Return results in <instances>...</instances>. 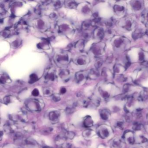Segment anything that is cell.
I'll return each mask as SVG.
<instances>
[{
    "instance_id": "1",
    "label": "cell",
    "mask_w": 148,
    "mask_h": 148,
    "mask_svg": "<svg viewBox=\"0 0 148 148\" xmlns=\"http://www.w3.org/2000/svg\"><path fill=\"white\" fill-rule=\"evenodd\" d=\"M25 105L28 110L33 112L41 111L44 106L43 101L37 99H31L28 100L26 102Z\"/></svg>"
},
{
    "instance_id": "2",
    "label": "cell",
    "mask_w": 148,
    "mask_h": 148,
    "mask_svg": "<svg viewBox=\"0 0 148 148\" xmlns=\"http://www.w3.org/2000/svg\"><path fill=\"white\" fill-rule=\"evenodd\" d=\"M99 136L103 139H106L110 136L111 130L106 125H101L97 129Z\"/></svg>"
},
{
    "instance_id": "3",
    "label": "cell",
    "mask_w": 148,
    "mask_h": 148,
    "mask_svg": "<svg viewBox=\"0 0 148 148\" xmlns=\"http://www.w3.org/2000/svg\"><path fill=\"white\" fill-rule=\"evenodd\" d=\"M11 118L13 121L15 122H21V123H26L27 121V115L25 112H18L17 114H14L12 116H11Z\"/></svg>"
},
{
    "instance_id": "4",
    "label": "cell",
    "mask_w": 148,
    "mask_h": 148,
    "mask_svg": "<svg viewBox=\"0 0 148 148\" xmlns=\"http://www.w3.org/2000/svg\"><path fill=\"white\" fill-rule=\"evenodd\" d=\"M24 148H38V145L35 141L32 139H24L23 142L22 143Z\"/></svg>"
},
{
    "instance_id": "5",
    "label": "cell",
    "mask_w": 148,
    "mask_h": 148,
    "mask_svg": "<svg viewBox=\"0 0 148 148\" xmlns=\"http://www.w3.org/2000/svg\"><path fill=\"white\" fill-rule=\"evenodd\" d=\"M60 112L58 111H53L50 112L49 118L50 120L53 123H56L59 119Z\"/></svg>"
},
{
    "instance_id": "6",
    "label": "cell",
    "mask_w": 148,
    "mask_h": 148,
    "mask_svg": "<svg viewBox=\"0 0 148 148\" xmlns=\"http://www.w3.org/2000/svg\"><path fill=\"white\" fill-rule=\"evenodd\" d=\"M94 121L90 116H87L83 120V125L86 127H90L93 126Z\"/></svg>"
},
{
    "instance_id": "7",
    "label": "cell",
    "mask_w": 148,
    "mask_h": 148,
    "mask_svg": "<svg viewBox=\"0 0 148 148\" xmlns=\"http://www.w3.org/2000/svg\"><path fill=\"white\" fill-rule=\"evenodd\" d=\"M125 138L126 142L130 144H133L134 143V136L132 132H128L126 133Z\"/></svg>"
},
{
    "instance_id": "8",
    "label": "cell",
    "mask_w": 148,
    "mask_h": 148,
    "mask_svg": "<svg viewBox=\"0 0 148 148\" xmlns=\"http://www.w3.org/2000/svg\"><path fill=\"white\" fill-rule=\"evenodd\" d=\"M56 58V60L58 61L59 63H64L67 62L68 59V57L67 55H64V53L60 54L59 55L57 56Z\"/></svg>"
},
{
    "instance_id": "9",
    "label": "cell",
    "mask_w": 148,
    "mask_h": 148,
    "mask_svg": "<svg viewBox=\"0 0 148 148\" xmlns=\"http://www.w3.org/2000/svg\"><path fill=\"white\" fill-rule=\"evenodd\" d=\"M14 128H15V127L13 126V125L10 123L5 124V126H4V129H5V131L8 133H14Z\"/></svg>"
},
{
    "instance_id": "10",
    "label": "cell",
    "mask_w": 148,
    "mask_h": 148,
    "mask_svg": "<svg viewBox=\"0 0 148 148\" xmlns=\"http://www.w3.org/2000/svg\"><path fill=\"white\" fill-rule=\"evenodd\" d=\"M66 139H67V138L65 137V136L60 135L56 138V143L58 145H63L66 141Z\"/></svg>"
},
{
    "instance_id": "11",
    "label": "cell",
    "mask_w": 148,
    "mask_h": 148,
    "mask_svg": "<svg viewBox=\"0 0 148 148\" xmlns=\"http://www.w3.org/2000/svg\"><path fill=\"white\" fill-rule=\"evenodd\" d=\"M100 115L102 118L104 120H107L109 118V113L107 110H106V109H103L101 110L100 112Z\"/></svg>"
},
{
    "instance_id": "12",
    "label": "cell",
    "mask_w": 148,
    "mask_h": 148,
    "mask_svg": "<svg viewBox=\"0 0 148 148\" xmlns=\"http://www.w3.org/2000/svg\"><path fill=\"white\" fill-rule=\"evenodd\" d=\"M43 93L44 96L48 97L51 96L53 94V91L50 88L46 87L43 90Z\"/></svg>"
},
{
    "instance_id": "13",
    "label": "cell",
    "mask_w": 148,
    "mask_h": 148,
    "mask_svg": "<svg viewBox=\"0 0 148 148\" xmlns=\"http://www.w3.org/2000/svg\"><path fill=\"white\" fill-rule=\"evenodd\" d=\"M93 133L94 132L92 131V130H90V129H87V130H86L83 132V135L84 137H86V138H89V137H91L93 135Z\"/></svg>"
},
{
    "instance_id": "14",
    "label": "cell",
    "mask_w": 148,
    "mask_h": 148,
    "mask_svg": "<svg viewBox=\"0 0 148 148\" xmlns=\"http://www.w3.org/2000/svg\"><path fill=\"white\" fill-rule=\"evenodd\" d=\"M75 133L72 131L67 132L65 134V137H66V138L70 139H73L75 137Z\"/></svg>"
},
{
    "instance_id": "15",
    "label": "cell",
    "mask_w": 148,
    "mask_h": 148,
    "mask_svg": "<svg viewBox=\"0 0 148 148\" xmlns=\"http://www.w3.org/2000/svg\"><path fill=\"white\" fill-rule=\"evenodd\" d=\"M67 6L69 8H74L77 6L76 3L73 1H67Z\"/></svg>"
},
{
    "instance_id": "16",
    "label": "cell",
    "mask_w": 148,
    "mask_h": 148,
    "mask_svg": "<svg viewBox=\"0 0 148 148\" xmlns=\"http://www.w3.org/2000/svg\"><path fill=\"white\" fill-rule=\"evenodd\" d=\"M121 144V142L120 140L115 139L114 140L112 143V146L114 147L115 148H118V147L120 146Z\"/></svg>"
},
{
    "instance_id": "17",
    "label": "cell",
    "mask_w": 148,
    "mask_h": 148,
    "mask_svg": "<svg viewBox=\"0 0 148 148\" xmlns=\"http://www.w3.org/2000/svg\"><path fill=\"white\" fill-rule=\"evenodd\" d=\"M38 78L37 76L35 74H32L30 76V80L31 83H34L38 80Z\"/></svg>"
},
{
    "instance_id": "18",
    "label": "cell",
    "mask_w": 148,
    "mask_h": 148,
    "mask_svg": "<svg viewBox=\"0 0 148 148\" xmlns=\"http://www.w3.org/2000/svg\"><path fill=\"white\" fill-rule=\"evenodd\" d=\"M76 79L78 81H81L84 79V75H83L82 73H78L76 75Z\"/></svg>"
},
{
    "instance_id": "19",
    "label": "cell",
    "mask_w": 148,
    "mask_h": 148,
    "mask_svg": "<svg viewBox=\"0 0 148 148\" xmlns=\"http://www.w3.org/2000/svg\"><path fill=\"white\" fill-rule=\"evenodd\" d=\"M53 100L55 102H57L61 100V97H60L59 95H55L53 97Z\"/></svg>"
},
{
    "instance_id": "20",
    "label": "cell",
    "mask_w": 148,
    "mask_h": 148,
    "mask_svg": "<svg viewBox=\"0 0 148 148\" xmlns=\"http://www.w3.org/2000/svg\"><path fill=\"white\" fill-rule=\"evenodd\" d=\"M32 94L34 97H37L39 94V91L38 89H35L32 91Z\"/></svg>"
},
{
    "instance_id": "21",
    "label": "cell",
    "mask_w": 148,
    "mask_h": 148,
    "mask_svg": "<svg viewBox=\"0 0 148 148\" xmlns=\"http://www.w3.org/2000/svg\"><path fill=\"white\" fill-rule=\"evenodd\" d=\"M3 100L4 103L6 104H8L11 102V98H10V97L9 96L5 97Z\"/></svg>"
},
{
    "instance_id": "22",
    "label": "cell",
    "mask_w": 148,
    "mask_h": 148,
    "mask_svg": "<svg viewBox=\"0 0 148 148\" xmlns=\"http://www.w3.org/2000/svg\"><path fill=\"white\" fill-rule=\"evenodd\" d=\"M83 59L82 58V57H80V58H79L77 59V63H78V64H80V65L84 64V61Z\"/></svg>"
},
{
    "instance_id": "23",
    "label": "cell",
    "mask_w": 148,
    "mask_h": 148,
    "mask_svg": "<svg viewBox=\"0 0 148 148\" xmlns=\"http://www.w3.org/2000/svg\"><path fill=\"white\" fill-rule=\"evenodd\" d=\"M66 92V89L64 88H62L60 90V93L61 94H64Z\"/></svg>"
},
{
    "instance_id": "24",
    "label": "cell",
    "mask_w": 148,
    "mask_h": 148,
    "mask_svg": "<svg viewBox=\"0 0 148 148\" xmlns=\"http://www.w3.org/2000/svg\"><path fill=\"white\" fill-rule=\"evenodd\" d=\"M133 148H141V147H133Z\"/></svg>"
},
{
    "instance_id": "25",
    "label": "cell",
    "mask_w": 148,
    "mask_h": 148,
    "mask_svg": "<svg viewBox=\"0 0 148 148\" xmlns=\"http://www.w3.org/2000/svg\"><path fill=\"white\" fill-rule=\"evenodd\" d=\"M44 148H52L51 147H45Z\"/></svg>"
},
{
    "instance_id": "26",
    "label": "cell",
    "mask_w": 148,
    "mask_h": 148,
    "mask_svg": "<svg viewBox=\"0 0 148 148\" xmlns=\"http://www.w3.org/2000/svg\"></svg>"
}]
</instances>
